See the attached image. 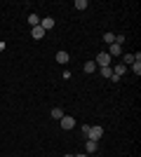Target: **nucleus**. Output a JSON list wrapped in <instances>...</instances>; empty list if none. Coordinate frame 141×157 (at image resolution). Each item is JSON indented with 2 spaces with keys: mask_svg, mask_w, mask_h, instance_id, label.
I'll return each instance as SVG.
<instances>
[{
  "mask_svg": "<svg viewBox=\"0 0 141 157\" xmlns=\"http://www.w3.org/2000/svg\"><path fill=\"white\" fill-rule=\"evenodd\" d=\"M31 35H33L35 40H42V38H45V31H42L40 26H35V28H31Z\"/></svg>",
  "mask_w": 141,
  "mask_h": 157,
  "instance_id": "nucleus-9",
  "label": "nucleus"
},
{
  "mask_svg": "<svg viewBox=\"0 0 141 157\" xmlns=\"http://www.w3.org/2000/svg\"><path fill=\"white\" fill-rule=\"evenodd\" d=\"M101 75H104L106 80H111L113 78V68H111V66H104V68H101Z\"/></svg>",
  "mask_w": 141,
  "mask_h": 157,
  "instance_id": "nucleus-11",
  "label": "nucleus"
},
{
  "mask_svg": "<svg viewBox=\"0 0 141 157\" xmlns=\"http://www.w3.org/2000/svg\"><path fill=\"white\" fill-rule=\"evenodd\" d=\"M104 42H106V45H113V42H115V35H113V33H104Z\"/></svg>",
  "mask_w": 141,
  "mask_h": 157,
  "instance_id": "nucleus-15",
  "label": "nucleus"
},
{
  "mask_svg": "<svg viewBox=\"0 0 141 157\" xmlns=\"http://www.w3.org/2000/svg\"><path fill=\"white\" fill-rule=\"evenodd\" d=\"M40 28H42V31H52V28H54V19H52V17H45V19H40Z\"/></svg>",
  "mask_w": 141,
  "mask_h": 157,
  "instance_id": "nucleus-4",
  "label": "nucleus"
},
{
  "mask_svg": "<svg viewBox=\"0 0 141 157\" xmlns=\"http://www.w3.org/2000/svg\"><path fill=\"white\" fill-rule=\"evenodd\" d=\"M94 63H99L101 68H104V66H111V56H108V52H99V54H96V61H94Z\"/></svg>",
  "mask_w": 141,
  "mask_h": 157,
  "instance_id": "nucleus-3",
  "label": "nucleus"
},
{
  "mask_svg": "<svg viewBox=\"0 0 141 157\" xmlns=\"http://www.w3.org/2000/svg\"><path fill=\"white\" fill-rule=\"evenodd\" d=\"M75 7L82 12V10H87V7H89V2H87V0H75Z\"/></svg>",
  "mask_w": 141,
  "mask_h": 157,
  "instance_id": "nucleus-14",
  "label": "nucleus"
},
{
  "mask_svg": "<svg viewBox=\"0 0 141 157\" xmlns=\"http://www.w3.org/2000/svg\"><path fill=\"white\" fill-rule=\"evenodd\" d=\"M122 42H125V35H122V33H118V35H115V45L122 47Z\"/></svg>",
  "mask_w": 141,
  "mask_h": 157,
  "instance_id": "nucleus-18",
  "label": "nucleus"
},
{
  "mask_svg": "<svg viewBox=\"0 0 141 157\" xmlns=\"http://www.w3.org/2000/svg\"><path fill=\"white\" fill-rule=\"evenodd\" d=\"M28 24H31V26H40V17H38V14H28Z\"/></svg>",
  "mask_w": 141,
  "mask_h": 157,
  "instance_id": "nucleus-10",
  "label": "nucleus"
},
{
  "mask_svg": "<svg viewBox=\"0 0 141 157\" xmlns=\"http://www.w3.org/2000/svg\"><path fill=\"white\" fill-rule=\"evenodd\" d=\"M129 68H132V73H134V75H139V73H141V63H139V61H132V63H129Z\"/></svg>",
  "mask_w": 141,
  "mask_h": 157,
  "instance_id": "nucleus-13",
  "label": "nucleus"
},
{
  "mask_svg": "<svg viewBox=\"0 0 141 157\" xmlns=\"http://www.w3.org/2000/svg\"><path fill=\"white\" fill-rule=\"evenodd\" d=\"M96 148H99V143L87 138V143H85V152H87V155H94V152H96Z\"/></svg>",
  "mask_w": 141,
  "mask_h": 157,
  "instance_id": "nucleus-7",
  "label": "nucleus"
},
{
  "mask_svg": "<svg viewBox=\"0 0 141 157\" xmlns=\"http://www.w3.org/2000/svg\"><path fill=\"white\" fill-rule=\"evenodd\" d=\"M2 49H5V42H2V40H0V52H2Z\"/></svg>",
  "mask_w": 141,
  "mask_h": 157,
  "instance_id": "nucleus-20",
  "label": "nucleus"
},
{
  "mask_svg": "<svg viewBox=\"0 0 141 157\" xmlns=\"http://www.w3.org/2000/svg\"><path fill=\"white\" fill-rule=\"evenodd\" d=\"M101 136H104V129H101V127H89V131H87V138H89V141H96V143H99Z\"/></svg>",
  "mask_w": 141,
  "mask_h": 157,
  "instance_id": "nucleus-1",
  "label": "nucleus"
},
{
  "mask_svg": "<svg viewBox=\"0 0 141 157\" xmlns=\"http://www.w3.org/2000/svg\"><path fill=\"white\" fill-rule=\"evenodd\" d=\"M75 157H92V155H87V152H82V155H75Z\"/></svg>",
  "mask_w": 141,
  "mask_h": 157,
  "instance_id": "nucleus-19",
  "label": "nucleus"
},
{
  "mask_svg": "<svg viewBox=\"0 0 141 157\" xmlns=\"http://www.w3.org/2000/svg\"><path fill=\"white\" fill-rule=\"evenodd\" d=\"M122 61H125V66L132 63V61H134V54H122Z\"/></svg>",
  "mask_w": 141,
  "mask_h": 157,
  "instance_id": "nucleus-17",
  "label": "nucleus"
},
{
  "mask_svg": "<svg viewBox=\"0 0 141 157\" xmlns=\"http://www.w3.org/2000/svg\"><path fill=\"white\" fill-rule=\"evenodd\" d=\"M125 73H127V66H125V63H115L113 66V75H115V78H122Z\"/></svg>",
  "mask_w": 141,
  "mask_h": 157,
  "instance_id": "nucleus-6",
  "label": "nucleus"
},
{
  "mask_svg": "<svg viewBox=\"0 0 141 157\" xmlns=\"http://www.w3.org/2000/svg\"><path fill=\"white\" fill-rule=\"evenodd\" d=\"M82 68H85V73L89 75V73H94V71H96V63H94V61H87V63L82 66Z\"/></svg>",
  "mask_w": 141,
  "mask_h": 157,
  "instance_id": "nucleus-12",
  "label": "nucleus"
},
{
  "mask_svg": "<svg viewBox=\"0 0 141 157\" xmlns=\"http://www.w3.org/2000/svg\"><path fill=\"white\" fill-rule=\"evenodd\" d=\"M64 157H75V155H64Z\"/></svg>",
  "mask_w": 141,
  "mask_h": 157,
  "instance_id": "nucleus-21",
  "label": "nucleus"
},
{
  "mask_svg": "<svg viewBox=\"0 0 141 157\" xmlns=\"http://www.w3.org/2000/svg\"><path fill=\"white\" fill-rule=\"evenodd\" d=\"M52 117L54 120H61V117H64V110H61V108H52Z\"/></svg>",
  "mask_w": 141,
  "mask_h": 157,
  "instance_id": "nucleus-16",
  "label": "nucleus"
},
{
  "mask_svg": "<svg viewBox=\"0 0 141 157\" xmlns=\"http://www.w3.org/2000/svg\"><path fill=\"white\" fill-rule=\"evenodd\" d=\"M108 56H111V59H113V56H122V47L120 45H108Z\"/></svg>",
  "mask_w": 141,
  "mask_h": 157,
  "instance_id": "nucleus-5",
  "label": "nucleus"
},
{
  "mask_svg": "<svg viewBox=\"0 0 141 157\" xmlns=\"http://www.w3.org/2000/svg\"><path fill=\"white\" fill-rule=\"evenodd\" d=\"M68 61H71V56H68V52H57V63H68Z\"/></svg>",
  "mask_w": 141,
  "mask_h": 157,
  "instance_id": "nucleus-8",
  "label": "nucleus"
},
{
  "mask_svg": "<svg viewBox=\"0 0 141 157\" xmlns=\"http://www.w3.org/2000/svg\"><path fill=\"white\" fill-rule=\"evenodd\" d=\"M59 122H61V129H66V131H71L75 127V117H71V115H64Z\"/></svg>",
  "mask_w": 141,
  "mask_h": 157,
  "instance_id": "nucleus-2",
  "label": "nucleus"
}]
</instances>
